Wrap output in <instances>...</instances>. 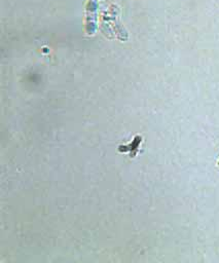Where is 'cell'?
Returning a JSON list of instances; mask_svg holds the SVG:
<instances>
[{
	"label": "cell",
	"mask_w": 219,
	"mask_h": 263,
	"mask_svg": "<svg viewBox=\"0 0 219 263\" xmlns=\"http://www.w3.org/2000/svg\"><path fill=\"white\" fill-rule=\"evenodd\" d=\"M85 31L87 34H94L96 29V9L97 1L87 0L85 5Z\"/></svg>",
	"instance_id": "cell-1"
},
{
	"label": "cell",
	"mask_w": 219,
	"mask_h": 263,
	"mask_svg": "<svg viewBox=\"0 0 219 263\" xmlns=\"http://www.w3.org/2000/svg\"><path fill=\"white\" fill-rule=\"evenodd\" d=\"M218 164H219V162H218Z\"/></svg>",
	"instance_id": "cell-2"
}]
</instances>
